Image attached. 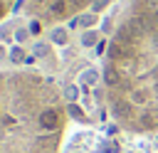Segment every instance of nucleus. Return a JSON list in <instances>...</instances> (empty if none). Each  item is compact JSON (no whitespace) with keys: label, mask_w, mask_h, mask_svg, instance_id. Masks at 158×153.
Here are the masks:
<instances>
[{"label":"nucleus","mask_w":158,"mask_h":153,"mask_svg":"<svg viewBox=\"0 0 158 153\" xmlns=\"http://www.w3.org/2000/svg\"><path fill=\"white\" fill-rule=\"evenodd\" d=\"M101 89L121 131H158V0H126L121 7L104 49Z\"/></svg>","instance_id":"1"},{"label":"nucleus","mask_w":158,"mask_h":153,"mask_svg":"<svg viewBox=\"0 0 158 153\" xmlns=\"http://www.w3.org/2000/svg\"><path fill=\"white\" fill-rule=\"evenodd\" d=\"M99 0H20L27 17L40 25H62L94 7Z\"/></svg>","instance_id":"3"},{"label":"nucleus","mask_w":158,"mask_h":153,"mask_svg":"<svg viewBox=\"0 0 158 153\" xmlns=\"http://www.w3.org/2000/svg\"><path fill=\"white\" fill-rule=\"evenodd\" d=\"M67 123V101L49 76L0 69V153H62Z\"/></svg>","instance_id":"2"},{"label":"nucleus","mask_w":158,"mask_h":153,"mask_svg":"<svg viewBox=\"0 0 158 153\" xmlns=\"http://www.w3.org/2000/svg\"><path fill=\"white\" fill-rule=\"evenodd\" d=\"M17 2H20V0H0V22H2L12 10H15V5H17Z\"/></svg>","instance_id":"4"}]
</instances>
